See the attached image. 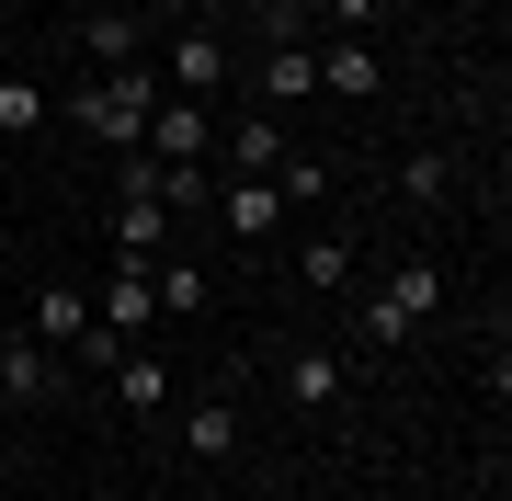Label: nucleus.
Returning a JSON list of instances; mask_svg holds the SVG:
<instances>
[{
  "instance_id": "1",
  "label": "nucleus",
  "mask_w": 512,
  "mask_h": 501,
  "mask_svg": "<svg viewBox=\"0 0 512 501\" xmlns=\"http://www.w3.org/2000/svg\"><path fill=\"white\" fill-rule=\"evenodd\" d=\"M148 114H160V69H92L69 92V126L92 137V149H114V160L148 137Z\"/></svg>"
},
{
  "instance_id": "2",
  "label": "nucleus",
  "mask_w": 512,
  "mask_h": 501,
  "mask_svg": "<svg viewBox=\"0 0 512 501\" xmlns=\"http://www.w3.org/2000/svg\"><path fill=\"white\" fill-rule=\"evenodd\" d=\"M433 308H444V262H433V251H410L387 285H365V297H353V342H387V353H399Z\"/></svg>"
},
{
  "instance_id": "3",
  "label": "nucleus",
  "mask_w": 512,
  "mask_h": 501,
  "mask_svg": "<svg viewBox=\"0 0 512 501\" xmlns=\"http://www.w3.org/2000/svg\"><path fill=\"white\" fill-rule=\"evenodd\" d=\"M92 331H103L114 353H137L148 331H160V285H148V262L114 251V274H103V297H92Z\"/></svg>"
},
{
  "instance_id": "4",
  "label": "nucleus",
  "mask_w": 512,
  "mask_h": 501,
  "mask_svg": "<svg viewBox=\"0 0 512 501\" xmlns=\"http://www.w3.org/2000/svg\"><path fill=\"white\" fill-rule=\"evenodd\" d=\"M160 171H205V149H217V103H194V92H160V114H148V137H137Z\"/></svg>"
},
{
  "instance_id": "5",
  "label": "nucleus",
  "mask_w": 512,
  "mask_h": 501,
  "mask_svg": "<svg viewBox=\"0 0 512 501\" xmlns=\"http://www.w3.org/2000/svg\"><path fill=\"white\" fill-rule=\"evenodd\" d=\"M217 171H239V183H274V171H285V149H296V126H285V114H262V103H239L228 114V126H217Z\"/></svg>"
},
{
  "instance_id": "6",
  "label": "nucleus",
  "mask_w": 512,
  "mask_h": 501,
  "mask_svg": "<svg viewBox=\"0 0 512 501\" xmlns=\"http://www.w3.org/2000/svg\"><path fill=\"white\" fill-rule=\"evenodd\" d=\"M285 399L308 410V422H330V410L353 399V353H342V342H308V353H285Z\"/></svg>"
},
{
  "instance_id": "7",
  "label": "nucleus",
  "mask_w": 512,
  "mask_h": 501,
  "mask_svg": "<svg viewBox=\"0 0 512 501\" xmlns=\"http://www.w3.org/2000/svg\"><path fill=\"white\" fill-rule=\"evenodd\" d=\"M217 80H228V46H217V23H171L160 92H194V103H217Z\"/></svg>"
},
{
  "instance_id": "8",
  "label": "nucleus",
  "mask_w": 512,
  "mask_h": 501,
  "mask_svg": "<svg viewBox=\"0 0 512 501\" xmlns=\"http://www.w3.org/2000/svg\"><path fill=\"white\" fill-rule=\"evenodd\" d=\"M251 103H262V114H296V103H319V57H308V35L251 57Z\"/></svg>"
},
{
  "instance_id": "9",
  "label": "nucleus",
  "mask_w": 512,
  "mask_h": 501,
  "mask_svg": "<svg viewBox=\"0 0 512 501\" xmlns=\"http://www.w3.org/2000/svg\"><path fill=\"white\" fill-rule=\"evenodd\" d=\"M205 205H217V228H228L239 251H262V240L285 228V194H274V183H239V171H217V194H205Z\"/></svg>"
},
{
  "instance_id": "10",
  "label": "nucleus",
  "mask_w": 512,
  "mask_h": 501,
  "mask_svg": "<svg viewBox=\"0 0 512 501\" xmlns=\"http://www.w3.org/2000/svg\"><path fill=\"white\" fill-rule=\"evenodd\" d=\"M319 57V92L330 103H376V80H387V57L365 46V35H330V46H308Z\"/></svg>"
},
{
  "instance_id": "11",
  "label": "nucleus",
  "mask_w": 512,
  "mask_h": 501,
  "mask_svg": "<svg viewBox=\"0 0 512 501\" xmlns=\"http://www.w3.org/2000/svg\"><path fill=\"white\" fill-rule=\"evenodd\" d=\"M57 388H69L57 342H35V331H23V342H0V410H12V399H57Z\"/></svg>"
},
{
  "instance_id": "12",
  "label": "nucleus",
  "mask_w": 512,
  "mask_h": 501,
  "mask_svg": "<svg viewBox=\"0 0 512 501\" xmlns=\"http://www.w3.org/2000/svg\"><path fill=\"white\" fill-rule=\"evenodd\" d=\"M80 57H103V69H148V12H80Z\"/></svg>"
},
{
  "instance_id": "13",
  "label": "nucleus",
  "mask_w": 512,
  "mask_h": 501,
  "mask_svg": "<svg viewBox=\"0 0 512 501\" xmlns=\"http://www.w3.org/2000/svg\"><path fill=\"white\" fill-rule=\"evenodd\" d=\"M239 445H251V422H239V399H194V410H183V456H194V467H228Z\"/></svg>"
},
{
  "instance_id": "14",
  "label": "nucleus",
  "mask_w": 512,
  "mask_h": 501,
  "mask_svg": "<svg viewBox=\"0 0 512 501\" xmlns=\"http://www.w3.org/2000/svg\"><path fill=\"white\" fill-rule=\"evenodd\" d=\"M171 228H183V217H171L160 194H114V251H126V262H160Z\"/></svg>"
},
{
  "instance_id": "15",
  "label": "nucleus",
  "mask_w": 512,
  "mask_h": 501,
  "mask_svg": "<svg viewBox=\"0 0 512 501\" xmlns=\"http://www.w3.org/2000/svg\"><path fill=\"white\" fill-rule=\"evenodd\" d=\"M114 410H126V422H160L171 410V365L160 353H114Z\"/></svg>"
},
{
  "instance_id": "16",
  "label": "nucleus",
  "mask_w": 512,
  "mask_h": 501,
  "mask_svg": "<svg viewBox=\"0 0 512 501\" xmlns=\"http://www.w3.org/2000/svg\"><path fill=\"white\" fill-rule=\"evenodd\" d=\"M23 331L57 342V353H80L92 342V297H80V285H35V319H23Z\"/></svg>"
},
{
  "instance_id": "17",
  "label": "nucleus",
  "mask_w": 512,
  "mask_h": 501,
  "mask_svg": "<svg viewBox=\"0 0 512 501\" xmlns=\"http://www.w3.org/2000/svg\"><path fill=\"white\" fill-rule=\"evenodd\" d=\"M353 274H365V240H308L296 251V285L308 297H353Z\"/></svg>"
},
{
  "instance_id": "18",
  "label": "nucleus",
  "mask_w": 512,
  "mask_h": 501,
  "mask_svg": "<svg viewBox=\"0 0 512 501\" xmlns=\"http://www.w3.org/2000/svg\"><path fill=\"white\" fill-rule=\"evenodd\" d=\"M46 126V80L35 69H0V137H35Z\"/></svg>"
},
{
  "instance_id": "19",
  "label": "nucleus",
  "mask_w": 512,
  "mask_h": 501,
  "mask_svg": "<svg viewBox=\"0 0 512 501\" xmlns=\"http://www.w3.org/2000/svg\"><path fill=\"white\" fill-rule=\"evenodd\" d=\"M148 285H160V319H194V308H205V274H194L183 251H160V262H148Z\"/></svg>"
},
{
  "instance_id": "20",
  "label": "nucleus",
  "mask_w": 512,
  "mask_h": 501,
  "mask_svg": "<svg viewBox=\"0 0 512 501\" xmlns=\"http://www.w3.org/2000/svg\"><path fill=\"white\" fill-rule=\"evenodd\" d=\"M399 194L410 205H444V194H456V160H444V149H410L399 160Z\"/></svg>"
},
{
  "instance_id": "21",
  "label": "nucleus",
  "mask_w": 512,
  "mask_h": 501,
  "mask_svg": "<svg viewBox=\"0 0 512 501\" xmlns=\"http://www.w3.org/2000/svg\"><path fill=\"white\" fill-rule=\"evenodd\" d=\"M274 194H285V217H296V205H319V194H330V160H319V149H285Z\"/></svg>"
},
{
  "instance_id": "22",
  "label": "nucleus",
  "mask_w": 512,
  "mask_h": 501,
  "mask_svg": "<svg viewBox=\"0 0 512 501\" xmlns=\"http://www.w3.org/2000/svg\"><path fill=\"white\" fill-rule=\"evenodd\" d=\"M262 46H296V0H262Z\"/></svg>"
},
{
  "instance_id": "23",
  "label": "nucleus",
  "mask_w": 512,
  "mask_h": 501,
  "mask_svg": "<svg viewBox=\"0 0 512 501\" xmlns=\"http://www.w3.org/2000/svg\"><path fill=\"white\" fill-rule=\"evenodd\" d=\"M376 23V0H330V35H365Z\"/></svg>"
},
{
  "instance_id": "24",
  "label": "nucleus",
  "mask_w": 512,
  "mask_h": 501,
  "mask_svg": "<svg viewBox=\"0 0 512 501\" xmlns=\"http://www.w3.org/2000/svg\"><path fill=\"white\" fill-rule=\"evenodd\" d=\"M148 23H205V0H137Z\"/></svg>"
},
{
  "instance_id": "25",
  "label": "nucleus",
  "mask_w": 512,
  "mask_h": 501,
  "mask_svg": "<svg viewBox=\"0 0 512 501\" xmlns=\"http://www.w3.org/2000/svg\"><path fill=\"white\" fill-rule=\"evenodd\" d=\"M285 501H308V490H285Z\"/></svg>"
},
{
  "instance_id": "26",
  "label": "nucleus",
  "mask_w": 512,
  "mask_h": 501,
  "mask_svg": "<svg viewBox=\"0 0 512 501\" xmlns=\"http://www.w3.org/2000/svg\"><path fill=\"white\" fill-rule=\"evenodd\" d=\"M0 501H12V490H0Z\"/></svg>"
}]
</instances>
